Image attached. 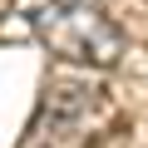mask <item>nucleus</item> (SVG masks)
<instances>
[{"mask_svg": "<svg viewBox=\"0 0 148 148\" xmlns=\"http://www.w3.org/2000/svg\"><path fill=\"white\" fill-rule=\"evenodd\" d=\"M35 30L49 45V54L69 64L114 69L123 54V30L99 10V0H45L35 15Z\"/></svg>", "mask_w": 148, "mask_h": 148, "instance_id": "obj_1", "label": "nucleus"}, {"mask_svg": "<svg viewBox=\"0 0 148 148\" xmlns=\"http://www.w3.org/2000/svg\"><path fill=\"white\" fill-rule=\"evenodd\" d=\"M99 109H104V89H89V84H54L45 94V114H40V148H84L94 138V123H99Z\"/></svg>", "mask_w": 148, "mask_h": 148, "instance_id": "obj_2", "label": "nucleus"}]
</instances>
